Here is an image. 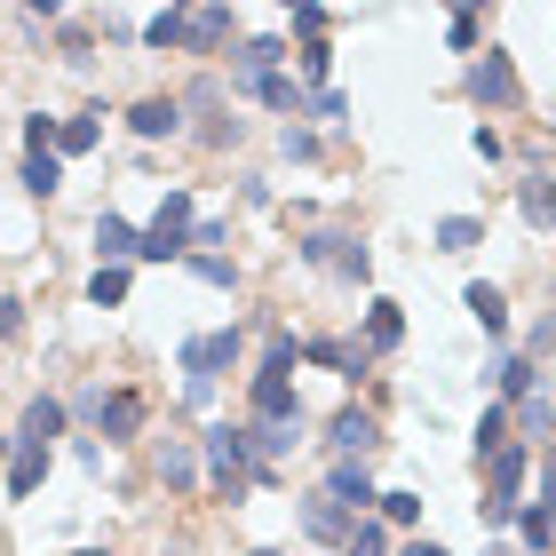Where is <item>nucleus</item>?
I'll use <instances>...</instances> for the list:
<instances>
[{
  "label": "nucleus",
  "instance_id": "nucleus-13",
  "mask_svg": "<svg viewBox=\"0 0 556 556\" xmlns=\"http://www.w3.org/2000/svg\"><path fill=\"white\" fill-rule=\"evenodd\" d=\"M517 207H525L533 231H556V184H548V175H525V184H517Z\"/></svg>",
  "mask_w": 556,
  "mask_h": 556
},
{
  "label": "nucleus",
  "instance_id": "nucleus-6",
  "mask_svg": "<svg viewBox=\"0 0 556 556\" xmlns=\"http://www.w3.org/2000/svg\"><path fill=\"white\" fill-rule=\"evenodd\" d=\"M302 255H311V263H326V270H342V278H366V270H374V255H366L358 239H311Z\"/></svg>",
  "mask_w": 556,
  "mask_h": 556
},
{
  "label": "nucleus",
  "instance_id": "nucleus-20",
  "mask_svg": "<svg viewBox=\"0 0 556 556\" xmlns=\"http://www.w3.org/2000/svg\"><path fill=\"white\" fill-rule=\"evenodd\" d=\"M477 239H485V223H477V215H445V223H438V247H445V255H469Z\"/></svg>",
  "mask_w": 556,
  "mask_h": 556
},
{
  "label": "nucleus",
  "instance_id": "nucleus-37",
  "mask_svg": "<svg viewBox=\"0 0 556 556\" xmlns=\"http://www.w3.org/2000/svg\"><path fill=\"white\" fill-rule=\"evenodd\" d=\"M501 390L525 397V390H533V366H525V358H501Z\"/></svg>",
  "mask_w": 556,
  "mask_h": 556
},
{
  "label": "nucleus",
  "instance_id": "nucleus-7",
  "mask_svg": "<svg viewBox=\"0 0 556 556\" xmlns=\"http://www.w3.org/2000/svg\"><path fill=\"white\" fill-rule=\"evenodd\" d=\"M255 421H302L287 374H255Z\"/></svg>",
  "mask_w": 556,
  "mask_h": 556
},
{
  "label": "nucleus",
  "instance_id": "nucleus-27",
  "mask_svg": "<svg viewBox=\"0 0 556 556\" xmlns=\"http://www.w3.org/2000/svg\"><path fill=\"white\" fill-rule=\"evenodd\" d=\"M231 33V9H191V48H215Z\"/></svg>",
  "mask_w": 556,
  "mask_h": 556
},
{
  "label": "nucleus",
  "instance_id": "nucleus-2",
  "mask_svg": "<svg viewBox=\"0 0 556 556\" xmlns=\"http://www.w3.org/2000/svg\"><path fill=\"white\" fill-rule=\"evenodd\" d=\"M247 462H255L247 429H231V421L207 429V469H215V485H223V493H239V485H247Z\"/></svg>",
  "mask_w": 556,
  "mask_h": 556
},
{
  "label": "nucleus",
  "instance_id": "nucleus-44",
  "mask_svg": "<svg viewBox=\"0 0 556 556\" xmlns=\"http://www.w3.org/2000/svg\"><path fill=\"white\" fill-rule=\"evenodd\" d=\"M0 453H9V438H0Z\"/></svg>",
  "mask_w": 556,
  "mask_h": 556
},
{
  "label": "nucleus",
  "instance_id": "nucleus-33",
  "mask_svg": "<svg viewBox=\"0 0 556 556\" xmlns=\"http://www.w3.org/2000/svg\"><path fill=\"white\" fill-rule=\"evenodd\" d=\"M326 24H334V16H326L318 0H302V9H294V33H302V40H326Z\"/></svg>",
  "mask_w": 556,
  "mask_h": 556
},
{
  "label": "nucleus",
  "instance_id": "nucleus-30",
  "mask_svg": "<svg viewBox=\"0 0 556 556\" xmlns=\"http://www.w3.org/2000/svg\"><path fill=\"white\" fill-rule=\"evenodd\" d=\"M501 445H509V414H501V406H485V421H477V453L493 462Z\"/></svg>",
  "mask_w": 556,
  "mask_h": 556
},
{
  "label": "nucleus",
  "instance_id": "nucleus-1",
  "mask_svg": "<svg viewBox=\"0 0 556 556\" xmlns=\"http://www.w3.org/2000/svg\"><path fill=\"white\" fill-rule=\"evenodd\" d=\"M469 96H477V104H493V112H509L517 96H525V88H517V64L501 56V48H485V56L469 64Z\"/></svg>",
  "mask_w": 556,
  "mask_h": 556
},
{
  "label": "nucleus",
  "instance_id": "nucleus-8",
  "mask_svg": "<svg viewBox=\"0 0 556 556\" xmlns=\"http://www.w3.org/2000/svg\"><path fill=\"white\" fill-rule=\"evenodd\" d=\"M136 247H143V231H136V223H119V215H96V255H104V270H119V263L136 255Z\"/></svg>",
  "mask_w": 556,
  "mask_h": 556
},
{
  "label": "nucleus",
  "instance_id": "nucleus-31",
  "mask_svg": "<svg viewBox=\"0 0 556 556\" xmlns=\"http://www.w3.org/2000/svg\"><path fill=\"white\" fill-rule=\"evenodd\" d=\"M374 509H382L390 525H414L421 517V493H374Z\"/></svg>",
  "mask_w": 556,
  "mask_h": 556
},
{
  "label": "nucleus",
  "instance_id": "nucleus-11",
  "mask_svg": "<svg viewBox=\"0 0 556 556\" xmlns=\"http://www.w3.org/2000/svg\"><path fill=\"white\" fill-rule=\"evenodd\" d=\"M302 533H311V541H350V517L334 509V501H326V493H311V501H302Z\"/></svg>",
  "mask_w": 556,
  "mask_h": 556
},
{
  "label": "nucleus",
  "instance_id": "nucleus-4",
  "mask_svg": "<svg viewBox=\"0 0 556 556\" xmlns=\"http://www.w3.org/2000/svg\"><path fill=\"white\" fill-rule=\"evenodd\" d=\"M223 366H239V334H199V342H184V374H191L199 390H215Z\"/></svg>",
  "mask_w": 556,
  "mask_h": 556
},
{
  "label": "nucleus",
  "instance_id": "nucleus-21",
  "mask_svg": "<svg viewBox=\"0 0 556 556\" xmlns=\"http://www.w3.org/2000/svg\"><path fill=\"white\" fill-rule=\"evenodd\" d=\"M160 477H167L175 493H191V485H199V453H191V445H167V453H160Z\"/></svg>",
  "mask_w": 556,
  "mask_h": 556
},
{
  "label": "nucleus",
  "instance_id": "nucleus-28",
  "mask_svg": "<svg viewBox=\"0 0 556 556\" xmlns=\"http://www.w3.org/2000/svg\"><path fill=\"white\" fill-rule=\"evenodd\" d=\"M56 151H64V160L96 151V119H56Z\"/></svg>",
  "mask_w": 556,
  "mask_h": 556
},
{
  "label": "nucleus",
  "instance_id": "nucleus-29",
  "mask_svg": "<svg viewBox=\"0 0 556 556\" xmlns=\"http://www.w3.org/2000/svg\"><path fill=\"white\" fill-rule=\"evenodd\" d=\"M88 302H96V311H112V302H128V270H96V278H88Z\"/></svg>",
  "mask_w": 556,
  "mask_h": 556
},
{
  "label": "nucleus",
  "instance_id": "nucleus-45",
  "mask_svg": "<svg viewBox=\"0 0 556 556\" xmlns=\"http://www.w3.org/2000/svg\"><path fill=\"white\" fill-rule=\"evenodd\" d=\"M548 517H556V509H548Z\"/></svg>",
  "mask_w": 556,
  "mask_h": 556
},
{
  "label": "nucleus",
  "instance_id": "nucleus-23",
  "mask_svg": "<svg viewBox=\"0 0 556 556\" xmlns=\"http://www.w3.org/2000/svg\"><path fill=\"white\" fill-rule=\"evenodd\" d=\"M24 184H33V191L48 199V191L64 184V160H56V151H24Z\"/></svg>",
  "mask_w": 556,
  "mask_h": 556
},
{
  "label": "nucleus",
  "instance_id": "nucleus-16",
  "mask_svg": "<svg viewBox=\"0 0 556 556\" xmlns=\"http://www.w3.org/2000/svg\"><path fill=\"white\" fill-rule=\"evenodd\" d=\"M462 302H469V318L485 326V334H509V302H501V287H485V278H477Z\"/></svg>",
  "mask_w": 556,
  "mask_h": 556
},
{
  "label": "nucleus",
  "instance_id": "nucleus-26",
  "mask_svg": "<svg viewBox=\"0 0 556 556\" xmlns=\"http://www.w3.org/2000/svg\"><path fill=\"white\" fill-rule=\"evenodd\" d=\"M517 533H525L517 548L533 556V548H548V541H556V517H548V509H517Z\"/></svg>",
  "mask_w": 556,
  "mask_h": 556
},
{
  "label": "nucleus",
  "instance_id": "nucleus-22",
  "mask_svg": "<svg viewBox=\"0 0 556 556\" xmlns=\"http://www.w3.org/2000/svg\"><path fill=\"white\" fill-rule=\"evenodd\" d=\"M247 445H255L263 462H278V453H294V421H255V429H247Z\"/></svg>",
  "mask_w": 556,
  "mask_h": 556
},
{
  "label": "nucleus",
  "instance_id": "nucleus-14",
  "mask_svg": "<svg viewBox=\"0 0 556 556\" xmlns=\"http://www.w3.org/2000/svg\"><path fill=\"white\" fill-rule=\"evenodd\" d=\"M56 429H64V406H56V397H33V406H24L16 445H40V453H48V438H56Z\"/></svg>",
  "mask_w": 556,
  "mask_h": 556
},
{
  "label": "nucleus",
  "instance_id": "nucleus-17",
  "mask_svg": "<svg viewBox=\"0 0 556 556\" xmlns=\"http://www.w3.org/2000/svg\"><path fill=\"white\" fill-rule=\"evenodd\" d=\"M136 255H143V263H184V255H191V231H167V223H151Z\"/></svg>",
  "mask_w": 556,
  "mask_h": 556
},
{
  "label": "nucleus",
  "instance_id": "nucleus-24",
  "mask_svg": "<svg viewBox=\"0 0 556 556\" xmlns=\"http://www.w3.org/2000/svg\"><path fill=\"white\" fill-rule=\"evenodd\" d=\"M143 40H151V48H175V40H191V16H184V9H160V16L143 24Z\"/></svg>",
  "mask_w": 556,
  "mask_h": 556
},
{
  "label": "nucleus",
  "instance_id": "nucleus-18",
  "mask_svg": "<svg viewBox=\"0 0 556 556\" xmlns=\"http://www.w3.org/2000/svg\"><path fill=\"white\" fill-rule=\"evenodd\" d=\"M278 56H287V48H278V40H247V48H239V88L270 80V72H278Z\"/></svg>",
  "mask_w": 556,
  "mask_h": 556
},
{
  "label": "nucleus",
  "instance_id": "nucleus-36",
  "mask_svg": "<svg viewBox=\"0 0 556 556\" xmlns=\"http://www.w3.org/2000/svg\"><path fill=\"white\" fill-rule=\"evenodd\" d=\"M445 40H453V48H477V16L453 9V16H445Z\"/></svg>",
  "mask_w": 556,
  "mask_h": 556
},
{
  "label": "nucleus",
  "instance_id": "nucleus-32",
  "mask_svg": "<svg viewBox=\"0 0 556 556\" xmlns=\"http://www.w3.org/2000/svg\"><path fill=\"white\" fill-rule=\"evenodd\" d=\"M382 548H390V541H382V525H366V517L350 525V541H342V556H382Z\"/></svg>",
  "mask_w": 556,
  "mask_h": 556
},
{
  "label": "nucleus",
  "instance_id": "nucleus-41",
  "mask_svg": "<svg viewBox=\"0 0 556 556\" xmlns=\"http://www.w3.org/2000/svg\"><path fill=\"white\" fill-rule=\"evenodd\" d=\"M485 556H525V548H509V541H501V548H485Z\"/></svg>",
  "mask_w": 556,
  "mask_h": 556
},
{
  "label": "nucleus",
  "instance_id": "nucleus-15",
  "mask_svg": "<svg viewBox=\"0 0 556 556\" xmlns=\"http://www.w3.org/2000/svg\"><path fill=\"white\" fill-rule=\"evenodd\" d=\"M40 477H48V453H40V445H16V462H9V501H33Z\"/></svg>",
  "mask_w": 556,
  "mask_h": 556
},
{
  "label": "nucleus",
  "instance_id": "nucleus-40",
  "mask_svg": "<svg viewBox=\"0 0 556 556\" xmlns=\"http://www.w3.org/2000/svg\"><path fill=\"white\" fill-rule=\"evenodd\" d=\"M397 556H445L438 541H406V548H397Z\"/></svg>",
  "mask_w": 556,
  "mask_h": 556
},
{
  "label": "nucleus",
  "instance_id": "nucleus-35",
  "mask_svg": "<svg viewBox=\"0 0 556 556\" xmlns=\"http://www.w3.org/2000/svg\"><path fill=\"white\" fill-rule=\"evenodd\" d=\"M24 151H56V119H40V112L24 119Z\"/></svg>",
  "mask_w": 556,
  "mask_h": 556
},
{
  "label": "nucleus",
  "instance_id": "nucleus-39",
  "mask_svg": "<svg viewBox=\"0 0 556 556\" xmlns=\"http://www.w3.org/2000/svg\"><path fill=\"white\" fill-rule=\"evenodd\" d=\"M517 429H548V397H525V406H517Z\"/></svg>",
  "mask_w": 556,
  "mask_h": 556
},
{
  "label": "nucleus",
  "instance_id": "nucleus-5",
  "mask_svg": "<svg viewBox=\"0 0 556 556\" xmlns=\"http://www.w3.org/2000/svg\"><path fill=\"white\" fill-rule=\"evenodd\" d=\"M326 501H334L342 517L374 509V477H366V462H334V477H326Z\"/></svg>",
  "mask_w": 556,
  "mask_h": 556
},
{
  "label": "nucleus",
  "instance_id": "nucleus-19",
  "mask_svg": "<svg viewBox=\"0 0 556 556\" xmlns=\"http://www.w3.org/2000/svg\"><path fill=\"white\" fill-rule=\"evenodd\" d=\"M406 342V318H397V302H374L366 311V350H397Z\"/></svg>",
  "mask_w": 556,
  "mask_h": 556
},
{
  "label": "nucleus",
  "instance_id": "nucleus-9",
  "mask_svg": "<svg viewBox=\"0 0 556 556\" xmlns=\"http://www.w3.org/2000/svg\"><path fill=\"white\" fill-rule=\"evenodd\" d=\"M334 445H342V462H366V453L382 445V429H374V414L350 406V414H334Z\"/></svg>",
  "mask_w": 556,
  "mask_h": 556
},
{
  "label": "nucleus",
  "instance_id": "nucleus-42",
  "mask_svg": "<svg viewBox=\"0 0 556 556\" xmlns=\"http://www.w3.org/2000/svg\"><path fill=\"white\" fill-rule=\"evenodd\" d=\"M80 556H104V548H80Z\"/></svg>",
  "mask_w": 556,
  "mask_h": 556
},
{
  "label": "nucleus",
  "instance_id": "nucleus-12",
  "mask_svg": "<svg viewBox=\"0 0 556 556\" xmlns=\"http://www.w3.org/2000/svg\"><path fill=\"white\" fill-rule=\"evenodd\" d=\"M128 128L136 136H175L184 128V104H175V96H143V104L128 112Z\"/></svg>",
  "mask_w": 556,
  "mask_h": 556
},
{
  "label": "nucleus",
  "instance_id": "nucleus-3",
  "mask_svg": "<svg viewBox=\"0 0 556 556\" xmlns=\"http://www.w3.org/2000/svg\"><path fill=\"white\" fill-rule=\"evenodd\" d=\"M517 493H525V445H501V453H493V493H485V525H509V517H517Z\"/></svg>",
  "mask_w": 556,
  "mask_h": 556
},
{
  "label": "nucleus",
  "instance_id": "nucleus-43",
  "mask_svg": "<svg viewBox=\"0 0 556 556\" xmlns=\"http://www.w3.org/2000/svg\"><path fill=\"white\" fill-rule=\"evenodd\" d=\"M255 556H278V548H255Z\"/></svg>",
  "mask_w": 556,
  "mask_h": 556
},
{
  "label": "nucleus",
  "instance_id": "nucleus-10",
  "mask_svg": "<svg viewBox=\"0 0 556 556\" xmlns=\"http://www.w3.org/2000/svg\"><path fill=\"white\" fill-rule=\"evenodd\" d=\"M96 421H104V438H136V429H143V397L136 390H104Z\"/></svg>",
  "mask_w": 556,
  "mask_h": 556
},
{
  "label": "nucleus",
  "instance_id": "nucleus-38",
  "mask_svg": "<svg viewBox=\"0 0 556 556\" xmlns=\"http://www.w3.org/2000/svg\"><path fill=\"white\" fill-rule=\"evenodd\" d=\"M302 80H326V40H302Z\"/></svg>",
  "mask_w": 556,
  "mask_h": 556
},
{
  "label": "nucleus",
  "instance_id": "nucleus-34",
  "mask_svg": "<svg viewBox=\"0 0 556 556\" xmlns=\"http://www.w3.org/2000/svg\"><path fill=\"white\" fill-rule=\"evenodd\" d=\"M191 270H199V278H207V287H239V270H231V263H223V255H191Z\"/></svg>",
  "mask_w": 556,
  "mask_h": 556
},
{
  "label": "nucleus",
  "instance_id": "nucleus-25",
  "mask_svg": "<svg viewBox=\"0 0 556 556\" xmlns=\"http://www.w3.org/2000/svg\"><path fill=\"white\" fill-rule=\"evenodd\" d=\"M247 96H255V104H270V112H302V88H294V80H278V72H270V80H255Z\"/></svg>",
  "mask_w": 556,
  "mask_h": 556
}]
</instances>
